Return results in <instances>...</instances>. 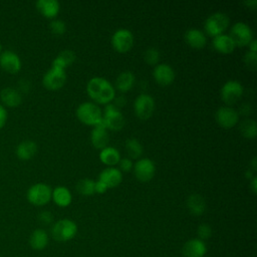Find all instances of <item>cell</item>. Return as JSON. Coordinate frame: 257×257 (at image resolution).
<instances>
[{
  "label": "cell",
  "instance_id": "1",
  "mask_svg": "<svg viewBox=\"0 0 257 257\" xmlns=\"http://www.w3.org/2000/svg\"><path fill=\"white\" fill-rule=\"evenodd\" d=\"M86 92L96 103L105 105L110 103L115 97V89L112 84L100 76H94L88 80Z\"/></svg>",
  "mask_w": 257,
  "mask_h": 257
},
{
  "label": "cell",
  "instance_id": "2",
  "mask_svg": "<svg viewBox=\"0 0 257 257\" xmlns=\"http://www.w3.org/2000/svg\"><path fill=\"white\" fill-rule=\"evenodd\" d=\"M76 116L78 120L86 125H97L102 118V111L99 106L91 101H84L76 108Z\"/></svg>",
  "mask_w": 257,
  "mask_h": 257
},
{
  "label": "cell",
  "instance_id": "3",
  "mask_svg": "<svg viewBox=\"0 0 257 257\" xmlns=\"http://www.w3.org/2000/svg\"><path fill=\"white\" fill-rule=\"evenodd\" d=\"M229 17L223 12H215L211 14L205 21L204 28L209 36L215 37L223 34L229 25Z\"/></svg>",
  "mask_w": 257,
  "mask_h": 257
},
{
  "label": "cell",
  "instance_id": "4",
  "mask_svg": "<svg viewBox=\"0 0 257 257\" xmlns=\"http://www.w3.org/2000/svg\"><path fill=\"white\" fill-rule=\"evenodd\" d=\"M101 122L104 127L111 131H120L124 125V117L120 112L119 108L114 106L112 103H108L104 106V110L102 112Z\"/></svg>",
  "mask_w": 257,
  "mask_h": 257
},
{
  "label": "cell",
  "instance_id": "5",
  "mask_svg": "<svg viewBox=\"0 0 257 257\" xmlns=\"http://www.w3.org/2000/svg\"><path fill=\"white\" fill-rule=\"evenodd\" d=\"M77 233V226L75 222L70 219H61L57 221L52 229V237L59 242H66L74 238Z\"/></svg>",
  "mask_w": 257,
  "mask_h": 257
},
{
  "label": "cell",
  "instance_id": "6",
  "mask_svg": "<svg viewBox=\"0 0 257 257\" xmlns=\"http://www.w3.org/2000/svg\"><path fill=\"white\" fill-rule=\"evenodd\" d=\"M52 191L50 187L44 183H36L27 191V200L34 206L46 205L51 199Z\"/></svg>",
  "mask_w": 257,
  "mask_h": 257
},
{
  "label": "cell",
  "instance_id": "7",
  "mask_svg": "<svg viewBox=\"0 0 257 257\" xmlns=\"http://www.w3.org/2000/svg\"><path fill=\"white\" fill-rule=\"evenodd\" d=\"M134 110L137 117L140 119H149L155 110V99L148 93H141L135 99Z\"/></svg>",
  "mask_w": 257,
  "mask_h": 257
},
{
  "label": "cell",
  "instance_id": "8",
  "mask_svg": "<svg viewBox=\"0 0 257 257\" xmlns=\"http://www.w3.org/2000/svg\"><path fill=\"white\" fill-rule=\"evenodd\" d=\"M228 35L232 38L235 45L240 47L249 45V43L253 40L252 29L244 22H236L231 27L230 33Z\"/></svg>",
  "mask_w": 257,
  "mask_h": 257
},
{
  "label": "cell",
  "instance_id": "9",
  "mask_svg": "<svg viewBox=\"0 0 257 257\" xmlns=\"http://www.w3.org/2000/svg\"><path fill=\"white\" fill-rule=\"evenodd\" d=\"M111 45L113 49L119 53L130 51L134 45L133 33L125 28L115 30L111 36Z\"/></svg>",
  "mask_w": 257,
  "mask_h": 257
},
{
  "label": "cell",
  "instance_id": "10",
  "mask_svg": "<svg viewBox=\"0 0 257 257\" xmlns=\"http://www.w3.org/2000/svg\"><path fill=\"white\" fill-rule=\"evenodd\" d=\"M243 85L236 80H228L221 88V98L228 105L235 104L242 96Z\"/></svg>",
  "mask_w": 257,
  "mask_h": 257
},
{
  "label": "cell",
  "instance_id": "11",
  "mask_svg": "<svg viewBox=\"0 0 257 257\" xmlns=\"http://www.w3.org/2000/svg\"><path fill=\"white\" fill-rule=\"evenodd\" d=\"M66 82V74L63 69L51 67L43 75L42 83L48 90H58Z\"/></svg>",
  "mask_w": 257,
  "mask_h": 257
},
{
  "label": "cell",
  "instance_id": "12",
  "mask_svg": "<svg viewBox=\"0 0 257 257\" xmlns=\"http://www.w3.org/2000/svg\"><path fill=\"white\" fill-rule=\"evenodd\" d=\"M136 178L141 182L151 181L156 173L155 163L149 158H143L138 160L133 167Z\"/></svg>",
  "mask_w": 257,
  "mask_h": 257
},
{
  "label": "cell",
  "instance_id": "13",
  "mask_svg": "<svg viewBox=\"0 0 257 257\" xmlns=\"http://www.w3.org/2000/svg\"><path fill=\"white\" fill-rule=\"evenodd\" d=\"M215 117L218 124L226 130L235 126L239 121L238 110L228 105L219 107L218 110L216 111Z\"/></svg>",
  "mask_w": 257,
  "mask_h": 257
},
{
  "label": "cell",
  "instance_id": "14",
  "mask_svg": "<svg viewBox=\"0 0 257 257\" xmlns=\"http://www.w3.org/2000/svg\"><path fill=\"white\" fill-rule=\"evenodd\" d=\"M153 76L156 82L162 86L170 85L175 79V71L172 66L167 63H159L153 70Z\"/></svg>",
  "mask_w": 257,
  "mask_h": 257
},
{
  "label": "cell",
  "instance_id": "15",
  "mask_svg": "<svg viewBox=\"0 0 257 257\" xmlns=\"http://www.w3.org/2000/svg\"><path fill=\"white\" fill-rule=\"evenodd\" d=\"M0 66L8 73H17L21 68V60L15 52L5 50L0 54Z\"/></svg>",
  "mask_w": 257,
  "mask_h": 257
},
{
  "label": "cell",
  "instance_id": "16",
  "mask_svg": "<svg viewBox=\"0 0 257 257\" xmlns=\"http://www.w3.org/2000/svg\"><path fill=\"white\" fill-rule=\"evenodd\" d=\"M206 252V243L199 238H194L187 241L182 249L184 257H204Z\"/></svg>",
  "mask_w": 257,
  "mask_h": 257
},
{
  "label": "cell",
  "instance_id": "17",
  "mask_svg": "<svg viewBox=\"0 0 257 257\" xmlns=\"http://www.w3.org/2000/svg\"><path fill=\"white\" fill-rule=\"evenodd\" d=\"M98 180L102 182L107 189L117 187L122 181L121 172L113 167H107L102 170L98 176Z\"/></svg>",
  "mask_w": 257,
  "mask_h": 257
},
{
  "label": "cell",
  "instance_id": "18",
  "mask_svg": "<svg viewBox=\"0 0 257 257\" xmlns=\"http://www.w3.org/2000/svg\"><path fill=\"white\" fill-rule=\"evenodd\" d=\"M90 141L92 146L95 149L102 150L105 147H107L108 141H109V136L107 133V130L104 127L102 122L100 121L97 125H95L90 134Z\"/></svg>",
  "mask_w": 257,
  "mask_h": 257
},
{
  "label": "cell",
  "instance_id": "19",
  "mask_svg": "<svg viewBox=\"0 0 257 257\" xmlns=\"http://www.w3.org/2000/svg\"><path fill=\"white\" fill-rule=\"evenodd\" d=\"M185 41L195 49H202L207 43V38L205 33L200 29L191 28L185 33Z\"/></svg>",
  "mask_w": 257,
  "mask_h": 257
},
{
  "label": "cell",
  "instance_id": "20",
  "mask_svg": "<svg viewBox=\"0 0 257 257\" xmlns=\"http://www.w3.org/2000/svg\"><path fill=\"white\" fill-rule=\"evenodd\" d=\"M36 9L41 15L51 19L59 13L60 5L56 0H38L36 2Z\"/></svg>",
  "mask_w": 257,
  "mask_h": 257
},
{
  "label": "cell",
  "instance_id": "21",
  "mask_svg": "<svg viewBox=\"0 0 257 257\" xmlns=\"http://www.w3.org/2000/svg\"><path fill=\"white\" fill-rule=\"evenodd\" d=\"M212 45L215 48V50L223 54H229L233 52L236 47L232 38L228 34H224V33L213 37Z\"/></svg>",
  "mask_w": 257,
  "mask_h": 257
},
{
  "label": "cell",
  "instance_id": "22",
  "mask_svg": "<svg viewBox=\"0 0 257 257\" xmlns=\"http://www.w3.org/2000/svg\"><path fill=\"white\" fill-rule=\"evenodd\" d=\"M0 97L2 102L10 107H16L22 101L21 93L17 89L12 87L3 88L0 92Z\"/></svg>",
  "mask_w": 257,
  "mask_h": 257
},
{
  "label": "cell",
  "instance_id": "23",
  "mask_svg": "<svg viewBox=\"0 0 257 257\" xmlns=\"http://www.w3.org/2000/svg\"><path fill=\"white\" fill-rule=\"evenodd\" d=\"M37 152V145L33 141H23L16 148V156L22 161L30 160Z\"/></svg>",
  "mask_w": 257,
  "mask_h": 257
},
{
  "label": "cell",
  "instance_id": "24",
  "mask_svg": "<svg viewBox=\"0 0 257 257\" xmlns=\"http://www.w3.org/2000/svg\"><path fill=\"white\" fill-rule=\"evenodd\" d=\"M187 207L192 215L200 216L206 210L205 199L199 194H191L187 199Z\"/></svg>",
  "mask_w": 257,
  "mask_h": 257
},
{
  "label": "cell",
  "instance_id": "25",
  "mask_svg": "<svg viewBox=\"0 0 257 257\" xmlns=\"http://www.w3.org/2000/svg\"><path fill=\"white\" fill-rule=\"evenodd\" d=\"M135 82V74L132 71L125 70L117 75L115 79V88L121 92H126L134 87Z\"/></svg>",
  "mask_w": 257,
  "mask_h": 257
},
{
  "label": "cell",
  "instance_id": "26",
  "mask_svg": "<svg viewBox=\"0 0 257 257\" xmlns=\"http://www.w3.org/2000/svg\"><path fill=\"white\" fill-rule=\"evenodd\" d=\"M53 202L59 207H67L72 201V196L70 191L66 187H56L51 194Z\"/></svg>",
  "mask_w": 257,
  "mask_h": 257
},
{
  "label": "cell",
  "instance_id": "27",
  "mask_svg": "<svg viewBox=\"0 0 257 257\" xmlns=\"http://www.w3.org/2000/svg\"><path fill=\"white\" fill-rule=\"evenodd\" d=\"M75 58H76V55L72 50L65 49V50L61 51L53 59L51 67H55V68H59V69L64 70L66 67H68L69 65H71L75 61Z\"/></svg>",
  "mask_w": 257,
  "mask_h": 257
},
{
  "label": "cell",
  "instance_id": "28",
  "mask_svg": "<svg viewBox=\"0 0 257 257\" xmlns=\"http://www.w3.org/2000/svg\"><path fill=\"white\" fill-rule=\"evenodd\" d=\"M99 160L102 164L106 165L107 167H112L118 164L120 160V154L113 147H105L104 149L100 150Z\"/></svg>",
  "mask_w": 257,
  "mask_h": 257
},
{
  "label": "cell",
  "instance_id": "29",
  "mask_svg": "<svg viewBox=\"0 0 257 257\" xmlns=\"http://www.w3.org/2000/svg\"><path fill=\"white\" fill-rule=\"evenodd\" d=\"M48 241V235L43 229H35L29 237V244L35 250L44 249L47 246Z\"/></svg>",
  "mask_w": 257,
  "mask_h": 257
},
{
  "label": "cell",
  "instance_id": "30",
  "mask_svg": "<svg viewBox=\"0 0 257 257\" xmlns=\"http://www.w3.org/2000/svg\"><path fill=\"white\" fill-rule=\"evenodd\" d=\"M241 135L246 139H254L257 135V124L254 119H244L239 125Z\"/></svg>",
  "mask_w": 257,
  "mask_h": 257
},
{
  "label": "cell",
  "instance_id": "31",
  "mask_svg": "<svg viewBox=\"0 0 257 257\" xmlns=\"http://www.w3.org/2000/svg\"><path fill=\"white\" fill-rule=\"evenodd\" d=\"M124 148L130 159H139L143 154V146L137 139H127L124 143Z\"/></svg>",
  "mask_w": 257,
  "mask_h": 257
},
{
  "label": "cell",
  "instance_id": "32",
  "mask_svg": "<svg viewBox=\"0 0 257 257\" xmlns=\"http://www.w3.org/2000/svg\"><path fill=\"white\" fill-rule=\"evenodd\" d=\"M95 182L91 179H81L76 183V191L82 196H91L95 193L94 191Z\"/></svg>",
  "mask_w": 257,
  "mask_h": 257
},
{
  "label": "cell",
  "instance_id": "33",
  "mask_svg": "<svg viewBox=\"0 0 257 257\" xmlns=\"http://www.w3.org/2000/svg\"><path fill=\"white\" fill-rule=\"evenodd\" d=\"M144 60L149 65H157L160 61V51L155 47H149L144 52Z\"/></svg>",
  "mask_w": 257,
  "mask_h": 257
},
{
  "label": "cell",
  "instance_id": "34",
  "mask_svg": "<svg viewBox=\"0 0 257 257\" xmlns=\"http://www.w3.org/2000/svg\"><path fill=\"white\" fill-rule=\"evenodd\" d=\"M49 29L55 35H62L66 31V24L62 20L54 19L49 23Z\"/></svg>",
  "mask_w": 257,
  "mask_h": 257
},
{
  "label": "cell",
  "instance_id": "35",
  "mask_svg": "<svg viewBox=\"0 0 257 257\" xmlns=\"http://www.w3.org/2000/svg\"><path fill=\"white\" fill-rule=\"evenodd\" d=\"M244 63L249 69L254 70L257 66V52L248 51L244 56Z\"/></svg>",
  "mask_w": 257,
  "mask_h": 257
},
{
  "label": "cell",
  "instance_id": "36",
  "mask_svg": "<svg viewBox=\"0 0 257 257\" xmlns=\"http://www.w3.org/2000/svg\"><path fill=\"white\" fill-rule=\"evenodd\" d=\"M197 234H198L199 239L204 241L206 239H209L212 236V228L209 224H201L198 227Z\"/></svg>",
  "mask_w": 257,
  "mask_h": 257
},
{
  "label": "cell",
  "instance_id": "37",
  "mask_svg": "<svg viewBox=\"0 0 257 257\" xmlns=\"http://www.w3.org/2000/svg\"><path fill=\"white\" fill-rule=\"evenodd\" d=\"M118 166H119L118 170L120 172H130V171L133 170L134 164H133V162L130 158H123V159L119 160Z\"/></svg>",
  "mask_w": 257,
  "mask_h": 257
},
{
  "label": "cell",
  "instance_id": "38",
  "mask_svg": "<svg viewBox=\"0 0 257 257\" xmlns=\"http://www.w3.org/2000/svg\"><path fill=\"white\" fill-rule=\"evenodd\" d=\"M38 220L44 225H48L53 221V215L49 211H42L38 215Z\"/></svg>",
  "mask_w": 257,
  "mask_h": 257
},
{
  "label": "cell",
  "instance_id": "39",
  "mask_svg": "<svg viewBox=\"0 0 257 257\" xmlns=\"http://www.w3.org/2000/svg\"><path fill=\"white\" fill-rule=\"evenodd\" d=\"M106 190H107V188H106V186H105L102 182H100L99 180H97V181L95 182V185H94V191H95V193H97V194H103L104 192H106Z\"/></svg>",
  "mask_w": 257,
  "mask_h": 257
},
{
  "label": "cell",
  "instance_id": "40",
  "mask_svg": "<svg viewBox=\"0 0 257 257\" xmlns=\"http://www.w3.org/2000/svg\"><path fill=\"white\" fill-rule=\"evenodd\" d=\"M7 120V111L2 104H0V128L4 126Z\"/></svg>",
  "mask_w": 257,
  "mask_h": 257
},
{
  "label": "cell",
  "instance_id": "41",
  "mask_svg": "<svg viewBox=\"0 0 257 257\" xmlns=\"http://www.w3.org/2000/svg\"><path fill=\"white\" fill-rule=\"evenodd\" d=\"M112 101H113V103H112V104H113L114 106H116L117 108L124 106V104H125V102H126V100H125L124 96H122V95L117 96V97H114Z\"/></svg>",
  "mask_w": 257,
  "mask_h": 257
},
{
  "label": "cell",
  "instance_id": "42",
  "mask_svg": "<svg viewBox=\"0 0 257 257\" xmlns=\"http://www.w3.org/2000/svg\"><path fill=\"white\" fill-rule=\"evenodd\" d=\"M251 110H252V109H251V106H250L249 103H243V104L240 106L238 113H239V114H243V115H248V114L251 113Z\"/></svg>",
  "mask_w": 257,
  "mask_h": 257
},
{
  "label": "cell",
  "instance_id": "43",
  "mask_svg": "<svg viewBox=\"0 0 257 257\" xmlns=\"http://www.w3.org/2000/svg\"><path fill=\"white\" fill-rule=\"evenodd\" d=\"M250 189L252 191L253 194H256V191H257V179L256 177H253L251 179V182H250Z\"/></svg>",
  "mask_w": 257,
  "mask_h": 257
},
{
  "label": "cell",
  "instance_id": "44",
  "mask_svg": "<svg viewBox=\"0 0 257 257\" xmlns=\"http://www.w3.org/2000/svg\"><path fill=\"white\" fill-rule=\"evenodd\" d=\"M249 51L251 52H257V45H256V40L253 39L250 43H249Z\"/></svg>",
  "mask_w": 257,
  "mask_h": 257
},
{
  "label": "cell",
  "instance_id": "45",
  "mask_svg": "<svg viewBox=\"0 0 257 257\" xmlns=\"http://www.w3.org/2000/svg\"><path fill=\"white\" fill-rule=\"evenodd\" d=\"M245 5H247L248 7L252 8V9H255V7L257 6V1L256 0H251V1H245L244 2Z\"/></svg>",
  "mask_w": 257,
  "mask_h": 257
},
{
  "label": "cell",
  "instance_id": "46",
  "mask_svg": "<svg viewBox=\"0 0 257 257\" xmlns=\"http://www.w3.org/2000/svg\"><path fill=\"white\" fill-rule=\"evenodd\" d=\"M257 160V158L256 157H253V159L251 160V169H252V171H256L257 170V165H256V161Z\"/></svg>",
  "mask_w": 257,
  "mask_h": 257
},
{
  "label": "cell",
  "instance_id": "47",
  "mask_svg": "<svg viewBox=\"0 0 257 257\" xmlns=\"http://www.w3.org/2000/svg\"><path fill=\"white\" fill-rule=\"evenodd\" d=\"M245 177L247 178V179H249V180H251L253 177H255L254 175H253V172L251 171V170H247L246 171V173H245Z\"/></svg>",
  "mask_w": 257,
  "mask_h": 257
},
{
  "label": "cell",
  "instance_id": "48",
  "mask_svg": "<svg viewBox=\"0 0 257 257\" xmlns=\"http://www.w3.org/2000/svg\"><path fill=\"white\" fill-rule=\"evenodd\" d=\"M0 54H1V45H0Z\"/></svg>",
  "mask_w": 257,
  "mask_h": 257
}]
</instances>
